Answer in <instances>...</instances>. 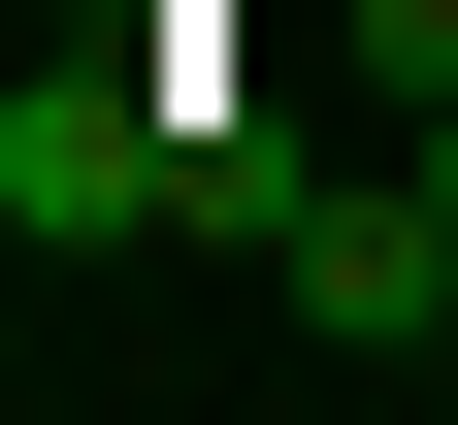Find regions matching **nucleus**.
<instances>
[{"mask_svg":"<svg viewBox=\"0 0 458 425\" xmlns=\"http://www.w3.org/2000/svg\"><path fill=\"white\" fill-rule=\"evenodd\" d=\"M262 294H295V360H458V229H426V164H295V229H262Z\"/></svg>","mask_w":458,"mask_h":425,"instance_id":"1","label":"nucleus"},{"mask_svg":"<svg viewBox=\"0 0 458 425\" xmlns=\"http://www.w3.org/2000/svg\"><path fill=\"white\" fill-rule=\"evenodd\" d=\"M164 164H197V132H164L131 66H0V229H33V262H131Z\"/></svg>","mask_w":458,"mask_h":425,"instance_id":"2","label":"nucleus"},{"mask_svg":"<svg viewBox=\"0 0 458 425\" xmlns=\"http://www.w3.org/2000/svg\"><path fill=\"white\" fill-rule=\"evenodd\" d=\"M393 164H426V229H458V98H426V132H393Z\"/></svg>","mask_w":458,"mask_h":425,"instance_id":"3","label":"nucleus"}]
</instances>
